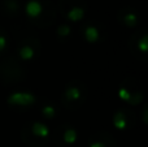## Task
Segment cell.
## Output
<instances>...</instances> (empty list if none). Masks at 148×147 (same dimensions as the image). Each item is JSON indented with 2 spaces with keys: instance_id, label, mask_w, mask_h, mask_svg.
Instances as JSON below:
<instances>
[{
  "instance_id": "7a4b0ae2",
  "label": "cell",
  "mask_w": 148,
  "mask_h": 147,
  "mask_svg": "<svg viewBox=\"0 0 148 147\" xmlns=\"http://www.w3.org/2000/svg\"><path fill=\"white\" fill-rule=\"evenodd\" d=\"M43 10L44 4L42 0H29L25 5V13L29 18H38Z\"/></svg>"
},
{
  "instance_id": "8992f818",
  "label": "cell",
  "mask_w": 148,
  "mask_h": 147,
  "mask_svg": "<svg viewBox=\"0 0 148 147\" xmlns=\"http://www.w3.org/2000/svg\"><path fill=\"white\" fill-rule=\"evenodd\" d=\"M20 57L25 61H30L34 57V49L30 46H23L20 48Z\"/></svg>"
},
{
  "instance_id": "52a82bcc",
  "label": "cell",
  "mask_w": 148,
  "mask_h": 147,
  "mask_svg": "<svg viewBox=\"0 0 148 147\" xmlns=\"http://www.w3.org/2000/svg\"><path fill=\"white\" fill-rule=\"evenodd\" d=\"M123 22L127 26H135L138 23V16H136L135 12H127L125 16H123Z\"/></svg>"
},
{
  "instance_id": "30bf717a",
  "label": "cell",
  "mask_w": 148,
  "mask_h": 147,
  "mask_svg": "<svg viewBox=\"0 0 148 147\" xmlns=\"http://www.w3.org/2000/svg\"><path fill=\"white\" fill-rule=\"evenodd\" d=\"M65 95H66L68 99H70V100H78L79 98H81V91H79L78 87H69L66 90V93H65Z\"/></svg>"
},
{
  "instance_id": "277c9868",
  "label": "cell",
  "mask_w": 148,
  "mask_h": 147,
  "mask_svg": "<svg viewBox=\"0 0 148 147\" xmlns=\"http://www.w3.org/2000/svg\"><path fill=\"white\" fill-rule=\"evenodd\" d=\"M99 30H97L95 26L88 25L86 29H84V38L88 43H96L99 41Z\"/></svg>"
},
{
  "instance_id": "9c48e42d",
  "label": "cell",
  "mask_w": 148,
  "mask_h": 147,
  "mask_svg": "<svg viewBox=\"0 0 148 147\" xmlns=\"http://www.w3.org/2000/svg\"><path fill=\"white\" fill-rule=\"evenodd\" d=\"M126 125H127V122H126L125 117L122 116V113H116L114 116V128L118 130H123L126 128Z\"/></svg>"
},
{
  "instance_id": "8fae6325",
  "label": "cell",
  "mask_w": 148,
  "mask_h": 147,
  "mask_svg": "<svg viewBox=\"0 0 148 147\" xmlns=\"http://www.w3.org/2000/svg\"><path fill=\"white\" fill-rule=\"evenodd\" d=\"M42 113H43V116L47 117V119H52V117H55V115H56V109L48 104V106H44L43 108H42Z\"/></svg>"
},
{
  "instance_id": "ba28073f",
  "label": "cell",
  "mask_w": 148,
  "mask_h": 147,
  "mask_svg": "<svg viewBox=\"0 0 148 147\" xmlns=\"http://www.w3.org/2000/svg\"><path fill=\"white\" fill-rule=\"evenodd\" d=\"M77 138H78V135H77V132L74 129H68L66 132L64 133V142L68 143V145L75 143Z\"/></svg>"
},
{
  "instance_id": "4fadbf2b",
  "label": "cell",
  "mask_w": 148,
  "mask_h": 147,
  "mask_svg": "<svg viewBox=\"0 0 148 147\" xmlns=\"http://www.w3.org/2000/svg\"><path fill=\"white\" fill-rule=\"evenodd\" d=\"M57 34H59L60 36H68L70 34V27L68 25H61L57 29Z\"/></svg>"
},
{
  "instance_id": "6da1fadb",
  "label": "cell",
  "mask_w": 148,
  "mask_h": 147,
  "mask_svg": "<svg viewBox=\"0 0 148 147\" xmlns=\"http://www.w3.org/2000/svg\"><path fill=\"white\" fill-rule=\"evenodd\" d=\"M7 100L10 106L29 107L35 102V96L31 93H13L8 96Z\"/></svg>"
},
{
  "instance_id": "5b68a950",
  "label": "cell",
  "mask_w": 148,
  "mask_h": 147,
  "mask_svg": "<svg viewBox=\"0 0 148 147\" xmlns=\"http://www.w3.org/2000/svg\"><path fill=\"white\" fill-rule=\"evenodd\" d=\"M33 133L39 138H47L49 135V129L43 122H34L33 124Z\"/></svg>"
},
{
  "instance_id": "2e32d148",
  "label": "cell",
  "mask_w": 148,
  "mask_h": 147,
  "mask_svg": "<svg viewBox=\"0 0 148 147\" xmlns=\"http://www.w3.org/2000/svg\"><path fill=\"white\" fill-rule=\"evenodd\" d=\"M90 147H105V146L103 145L101 142H94V143H91V145H90Z\"/></svg>"
},
{
  "instance_id": "7c38bea8",
  "label": "cell",
  "mask_w": 148,
  "mask_h": 147,
  "mask_svg": "<svg viewBox=\"0 0 148 147\" xmlns=\"http://www.w3.org/2000/svg\"><path fill=\"white\" fill-rule=\"evenodd\" d=\"M118 98H120L121 100L127 102V100H130L131 99V94L126 87H121L120 90H118Z\"/></svg>"
},
{
  "instance_id": "9a60e30c",
  "label": "cell",
  "mask_w": 148,
  "mask_h": 147,
  "mask_svg": "<svg viewBox=\"0 0 148 147\" xmlns=\"http://www.w3.org/2000/svg\"><path fill=\"white\" fill-rule=\"evenodd\" d=\"M7 47V38L4 35H0V52L4 51Z\"/></svg>"
},
{
  "instance_id": "5bb4252c",
  "label": "cell",
  "mask_w": 148,
  "mask_h": 147,
  "mask_svg": "<svg viewBox=\"0 0 148 147\" xmlns=\"http://www.w3.org/2000/svg\"><path fill=\"white\" fill-rule=\"evenodd\" d=\"M148 39H147V36L146 35H144L143 36V38H142L140 39V41H139V49H140V51L142 52H143V54H146V52H147V49H148Z\"/></svg>"
},
{
  "instance_id": "3957f363",
  "label": "cell",
  "mask_w": 148,
  "mask_h": 147,
  "mask_svg": "<svg viewBox=\"0 0 148 147\" xmlns=\"http://www.w3.org/2000/svg\"><path fill=\"white\" fill-rule=\"evenodd\" d=\"M84 14H86V10H84L83 7L81 5H73L69 10L66 12V17L69 18L73 22H78V21H82L84 18Z\"/></svg>"
}]
</instances>
